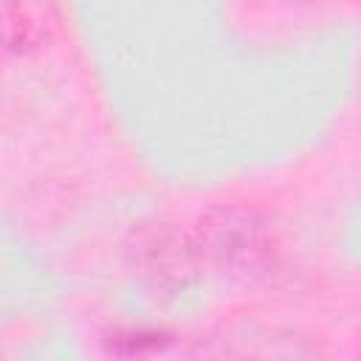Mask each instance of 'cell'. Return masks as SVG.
<instances>
[{
	"label": "cell",
	"mask_w": 361,
	"mask_h": 361,
	"mask_svg": "<svg viewBox=\"0 0 361 361\" xmlns=\"http://www.w3.org/2000/svg\"><path fill=\"white\" fill-rule=\"evenodd\" d=\"M200 251L234 276H257L271 259V243L262 220L240 206L212 209L200 220Z\"/></svg>",
	"instance_id": "obj_1"
}]
</instances>
